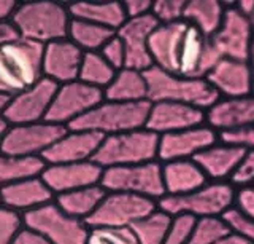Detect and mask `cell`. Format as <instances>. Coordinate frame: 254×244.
I'll use <instances>...</instances> for the list:
<instances>
[{"label": "cell", "mask_w": 254, "mask_h": 244, "mask_svg": "<svg viewBox=\"0 0 254 244\" xmlns=\"http://www.w3.org/2000/svg\"><path fill=\"white\" fill-rule=\"evenodd\" d=\"M43 45L16 37L0 46V93L13 98L43 78Z\"/></svg>", "instance_id": "obj_1"}, {"label": "cell", "mask_w": 254, "mask_h": 244, "mask_svg": "<svg viewBox=\"0 0 254 244\" xmlns=\"http://www.w3.org/2000/svg\"><path fill=\"white\" fill-rule=\"evenodd\" d=\"M70 21L68 5L59 2H27L18 5L11 24L21 38L45 46L67 38Z\"/></svg>", "instance_id": "obj_2"}, {"label": "cell", "mask_w": 254, "mask_h": 244, "mask_svg": "<svg viewBox=\"0 0 254 244\" xmlns=\"http://www.w3.org/2000/svg\"><path fill=\"white\" fill-rule=\"evenodd\" d=\"M148 83V101L153 102H180L202 110H208L219 96L206 82V78L183 77L159 67L145 72Z\"/></svg>", "instance_id": "obj_3"}, {"label": "cell", "mask_w": 254, "mask_h": 244, "mask_svg": "<svg viewBox=\"0 0 254 244\" xmlns=\"http://www.w3.org/2000/svg\"><path fill=\"white\" fill-rule=\"evenodd\" d=\"M151 102H119L103 99L91 112L70 124V129L92 131L100 136H113L146 126Z\"/></svg>", "instance_id": "obj_4"}, {"label": "cell", "mask_w": 254, "mask_h": 244, "mask_svg": "<svg viewBox=\"0 0 254 244\" xmlns=\"http://www.w3.org/2000/svg\"><path fill=\"white\" fill-rule=\"evenodd\" d=\"M159 155V136L146 128L105 136L94 156L100 168L129 166L156 161Z\"/></svg>", "instance_id": "obj_5"}, {"label": "cell", "mask_w": 254, "mask_h": 244, "mask_svg": "<svg viewBox=\"0 0 254 244\" xmlns=\"http://www.w3.org/2000/svg\"><path fill=\"white\" fill-rule=\"evenodd\" d=\"M235 187L230 182H206L203 187L181 196H169L157 203L167 214H188L197 220L222 219V216L234 206Z\"/></svg>", "instance_id": "obj_6"}, {"label": "cell", "mask_w": 254, "mask_h": 244, "mask_svg": "<svg viewBox=\"0 0 254 244\" xmlns=\"http://www.w3.org/2000/svg\"><path fill=\"white\" fill-rule=\"evenodd\" d=\"M100 185L107 192L132 193L159 203L165 196L162 163L156 160L129 166L107 168L102 172Z\"/></svg>", "instance_id": "obj_7"}, {"label": "cell", "mask_w": 254, "mask_h": 244, "mask_svg": "<svg viewBox=\"0 0 254 244\" xmlns=\"http://www.w3.org/2000/svg\"><path fill=\"white\" fill-rule=\"evenodd\" d=\"M24 227L35 230L51 244H86L89 225L65 214L56 201L22 216Z\"/></svg>", "instance_id": "obj_8"}, {"label": "cell", "mask_w": 254, "mask_h": 244, "mask_svg": "<svg viewBox=\"0 0 254 244\" xmlns=\"http://www.w3.org/2000/svg\"><path fill=\"white\" fill-rule=\"evenodd\" d=\"M157 209V201L145 198V196L123 193V192H107L97 211L87 219L89 227H115V228H130L140 219L151 214Z\"/></svg>", "instance_id": "obj_9"}, {"label": "cell", "mask_w": 254, "mask_h": 244, "mask_svg": "<svg viewBox=\"0 0 254 244\" xmlns=\"http://www.w3.org/2000/svg\"><path fill=\"white\" fill-rule=\"evenodd\" d=\"M105 99L103 91L79 80L59 85L51 102L46 122L68 128Z\"/></svg>", "instance_id": "obj_10"}, {"label": "cell", "mask_w": 254, "mask_h": 244, "mask_svg": "<svg viewBox=\"0 0 254 244\" xmlns=\"http://www.w3.org/2000/svg\"><path fill=\"white\" fill-rule=\"evenodd\" d=\"M65 131V126L46 120L30 124H13L2 140L0 152L26 158H42Z\"/></svg>", "instance_id": "obj_11"}, {"label": "cell", "mask_w": 254, "mask_h": 244, "mask_svg": "<svg viewBox=\"0 0 254 244\" xmlns=\"http://www.w3.org/2000/svg\"><path fill=\"white\" fill-rule=\"evenodd\" d=\"M208 40L219 59L248 61L254 43V32L250 19L243 16L232 3L227 5L221 27Z\"/></svg>", "instance_id": "obj_12"}, {"label": "cell", "mask_w": 254, "mask_h": 244, "mask_svg": "<svg viewBox=\"0 0 254 244\" xmlns=\"http://www.w3.org/2000/svg\"><path fill=\"white\" fill-rule=\"evenodd\" d=\"M58 86L59 85L43 77L37 85L10 98V102L3 112V118L10 126L45 122Z\"/></svg>", "instance_id": "obj_13"}, {"label": "cell", "mask_w": 254, "mask_h": 244, "mask_svg": "<svg viewBox=\"0 0 254 244\" xmlns=\"http://www.w3.org/2000/svg\"><path fill=\"white\" fill-rule=\"evenodd\" d=\"M218 142V132L208 124L189 128L185 131L159 136V155L161 163L175 160H194L208 147Z\"/></svg>", "instance_id": "obj_14"}, {"label": "cell", "mask_w": 254, "mask_h": 244, "mask_svg": "<svg viewBox=\"0 0 254 244\" xmlns=\"http://www.w3.org/2000/svg\"><path fill=\"white\" fill-rule=\"evenodd\" d=\"M103 168L94 160L83 163H64L46 164L42 172V179L50 187L54 196L79 190V188L99 185L102 180Z\"/></svg>", "instance_id": "obj_15"}, {"label": "cell", "mask_w": 254, "mask_h": 244, "mask_svg": "<svg viewBox=\"0 0 254 244\" xmlns=\"http://www.w3.org/2000/svg\"><path fill=\"white\" fill-rule=\"evenodd\" d=\"M202 124H205V110L202 109L180 102H153L145 128L164 136Z\"/></svg>", "instance_id": "obj_16"}, {"label": "cell", "mask_w": 254, "mask_h": 244, "mask_svg": "<svg viewBox=\"0 0 254 244\" xmlns=\"http://www.w3.org/2000/svg\"><path fill=\"white\" fill-rule=\"evenodd\" d=\"M157 21L153 14L143 18H130L116 30L126 48V67L146 72L153 67V59L149 54V37L157 27Z\"/></svg>", "instance_id": "obj_17"}, {"label": "cell", "mask_w": 254, "mask_h": 244, "mask_svg": "<svg viewBox=\"0 0 254 244\" xmlns=\"http://www.w3.org/2000/svg\"><path fill=\"white\" fill-rule=\"evenodd\" d=\"M84 53L70 40L62 38L43 46L42 69L43 77L56 85H65L78 80Z\"/></svg>", "instance_id": "obj_18"}, {"label": "cell", "mask_w": 254, "mask_h": 244, "mask_svg": "<svg viewBox=\"0 0 254 244\" xmlns=\"http://www.w3.org/2000/svg\"><path fill=\"white\" fill-rule=\"evenodd\" d=\"M102 139L103 136L97 132L67 128V131L43 153L42 158L46 164L91 161L99 150Z\"/></svg>", "instance_id": "obj_19"}, {"label": "cell", "mask_w": 254, "mask_h": 244, "mask_svg": "<svg viewBox=\"0 0 254 244\" xmlns=\"http://www.w3.org/2000/svg\"><path fill=\"white\" fill-rule=\"evenodd\" d=\"M205 123L216 132L254 126V94L243 98H219L205 112Z\"/></svg>", "instance_id": "obj_20"}, {"label": "cell", "mask_w": 254, "mask_h": 244, "mask_svg": "<svg viewBox=\"0 0 254 244\" xmlns=\"http://www.w3.org/2000/svg\"><path fill=\"white\" fill-rule=\"evenodd\" d=\"M54 193L45 184L42 176L29 177L0 188V204L24 216L54 201Z\"/></svg>", "instance_id": "obj_21"}, {"label": "cell", "mask_w": 254, "mask_h": 244, "mask_svg": "<svg viewBox=\"0 0 254 244\" xmlns=\"http://www.w3.org/2000/svg\"><path fill=\"white\" fill-rule=\"evenodd\" d=\"M205 78L219 98H243L253 94L248 61L221 59Z\"/></svg>", "instance_id": "obj_22"}, {"label": "cell", "mask_w": 254, "mask_h": 244, "mask_svg": "<svg viewBox=\"0 0 254 244\" xmlns=\"http://www.w3.org/2000/svg\"><path fill=\"white\" fill-rule=\"evenodd\" d=\"M186 21L175 24H159L149 37V54L153 67H159L167 72H178V59L183 35L186 30Z\"/></svg>", "instance_id": "obj_23"}, {"label": "cell", "mask_w": 254, "mask_h": 244, "mask_svg": "<svg viewBox=\"0 0 254 244\" xmlns=\"http://www.w3.org/2000/svg\"><path fill=\"white\" fill-rule=\"evenodd\" d=\"M245 153L246 152L218 140L216 144L198 153L194 160L210 182H230Z\"/></svg>", "instance_id": "obj_24"}, {"label": "cell", "mask_w": 254, "mask_h": 244, "mask_svg": "<svg viewBox=\"0 0 254 244\" xmlns=\"http://www.w3.org/2000/svg\"><path fill=\"white\" fill-rule=\"evenodd\" d=\"M162 180L165 195H188L210 182L195 160H175L162 163Z\"/></svg>", "instance_id": "obj_25"}, {"label": "cell", "mask_w": 254, "mask_h": 244, "mask_svg": "<svg viewBox=\"0 0 254 244\" xmlns=\"http://www.w3.org/2000/svg\"><path fill=\"white\" fill-rule=\"evenodd\" d=\"M70 16L116 32L127 21L123 2H76L68 5Z\"/></svg>", "instance_id": "obj_26"}, {"label": "cell", "mask_w": 254, "mask_h": 244, "mask_svg": "<svg viewBox=\"0 0 254 244\" xmlns=\"http://www.w3.org/2000/svg\"><path fill=\"white\" fill-rule=\"evenodd\" d=\"M103 96L108 101L119 102L148 101V83L145 72L129 67L118 70L113 82L103 90Z\"/></svg>", "instance_id": "obj_27"}, {"label": "cell", "mask_w": 254, "mask_h": 244, "mask_svg": "<svg viewBox=\"0 0 254 244\" xmlns=\"http://www.w3.org/2000/svg\"><path fill=\"white\" fill-rule=\"evenodd\" d=\"M226 10L227 3L216 2V0H192V2H186L185 21L194 26L206 38H210L221 27Z\"/></svg>", "instance_id": "obj_28"}, {"label": "cell", "mask_w": 254, "mask_h": 244, "mask_svg": "<svg viewBox=\"0 0 254 244\" xmlns=\"http://www.w3.org/2000/svg\"><path fill=\"white\" fill-rule=\"evenodd\" d=\"M105 195L107 190L99 184V185H92V187H86V188H79V190L58 195L54 201L65 214L87 222V219L97 211L99 204L102 203Z\"/></svg>", "instance_id": "obj_29"}, {"label": "cell", "mask_w": 254, "mask_h": 244, "mask_svg": "<svg viewBox=\"0 0 254 244\" xmlns=\"http://www.w3.org/2000/svg\"><path fill=\"white\" fill-rule=\"evenodd\" d=\"M46 163L43 158H26L0 152V188L19 180L42 176Z\"/></svg>", "instance_id": "obj_30"}, {"label": "cell", "mask_w": 254, "mask_h": 244, "mask_svg": "<svg viewBox=\"0 0 254 244\" xmlns=\"http://www.w3.org/2000/svg\"><path fill=\"white\" fill-rule=\"evenodd\" d=\"M115 34L116 32H113V30L92 24V22L71 18L67 38H70L83 53H94L100 51L102 46Z\"/></svg>", "instance_id": "obj_31"}, {"label": "cell", "mask_w": 254, "mask_h": 244, "mask_svg": "<svg viewBox=\"0 0 254 244\" xmlns=\"http://www.w3.org/2000/svg\"><path fill=\"white\" fill-rule=\"evenodd\" d=\"M172 224V216L157 206L151 214L135 222L130 230L138 244H164Z\"/></svg>", "instance_id": "obj_32"}, {"label": "cell", "mask_w": 254, "mask_h": 244, "mask_svg": "<svg viewBox=\"0 0 254 244\" xmlns=\"http://www.w3.org/2000/svg\"><path fill=\"white\" fill-rule=\"evenodd\" d=\"M116 72L118 70L111 67L99 51L84 53L81 67H79L78 80L103 91L113 82Z\"/></svg>", "instance_id": "obj_33"}, {"label": "cell", "mask_w": 254, "mask_h": 244, "mask_svg": "<svg viewBox=\"0 0 254 244\" xmlns=\"http://www.w3.org/2000/svg\"><path fill=\"white\" fill-rule=\"evenodd\" d=\"M229 233V228L222 219H202L197 222L195 230L186 244H218Z\"/></svg>", "instance_id": "obj_34"}, {"label": "cell", "mask_w": 254, "mask_h": 244, "mask_svg": "<svg viewBox=\"0 0 254 244\" xmlns=\"http://www.w3.org/2000/svg\"><path fill=\"white\" fill-rule=\"evenodd\" d=\"M86 244H138L130 228L89 227Z\"/></svg>", "instance_id": "obj_35"}, {"label": "cell", "mask_w": 254, "mask_h": 244, "mask_svg": "<svg viewBox=\"0 0 254 244\" xmlns=\"http://www.w3.org/2000/svg\"><path fill=\"white\" fill-rule=\"evenodd\" d=\"M186 2L183 0H156L153 2L151 14L157 24H175L185 21Z\"/></svg>", "instance_id": "obj_36"}, {"label": "cell", "mask_w": 254, "mask_h": 244, "mask_svg": "<svg viewBox=\"0 0 254 244\" xmlns=\"http://www.w3.org/2000/svg\"><path fill=\"white\" fill-rule=\"evenodd\" d=\"M198 220L188 214L172 216V224L164 244H186L192 236Z\"/></svg>", "instance_id": "obj_37"}, {"label": "cell", "mask_w": 254, "mask_h": 244, "mask_svg": "<svg viewBox=\"0 0 254 244\" xmlns=\"http://www.w3.org/2000/svg\"><path fill=\"white\" fill-rule=\"evenodd\" d=\"M222 220L226 222L230 233L254 244V219L246 217L240 214L237 209L230 208L226 214L222 216Z\"/></svg>", "instance_id": "obj_38"}, {"label": "cell", "mask_w": 254, "mask_h": 244, "mask_svg": "<svg viewBox=\"0 0 254 244\" xmlns=\"http://www.w3.org/2000/svg\"><path fill=\"white\" fill-rule=\"evenodd\" d=\"M218 140L243 152L254 150V126H243L229 131H221L218 132Z\"/></svg>", "instance_id": "obj_39"}, {"label": "cell", "mask_w": 254, "mask_h": 244, "mask_svg": "<svg viewBox=\"0 0 254 244\" xmlns=\"http://www.w3.org/2000/svg\"><path fill=\"white\" fill-rule=\"evenodd\" d=\"M22 227V216L0 204V244H13Z\"/></svg>", "instance_id": "obj_40"}, {"label": "cell", "mask_w": 254, "mask_h": 244, "mask_svg": "<svg viewBox=\"0 0 254 244\" xmlns=\"http://www.w3.org/2000/svg\"><path fill=\"white\" fill-rule=\"evenodd\" d=\"M99 53L105 58L108 64L111 67H115L116 70H121L126 67V48H124V43L121 42V38L116 34L102 46V50Z\"/></svg>", "instance_id": "obj_41"}, {"label": "cell", "mask_w": 254, "mask_h": 244, "mask_svg": "<svg viewBox=\"0 0 254 244\" xmlns=\"http://www.w3.org/2000/svg\"><path fill=\"white\" fill-rule=\"evenodd\" d=\"M232 208L237 209L240 214L254 219V184L235 187Z\"/></svg>", "instance_id": "obj_42"}, {"label": "cell", "mask_w": 254, "mask_h": 244, "mask_svg": "<svg viewBox=\"0 0 254 244\" xmlns=\"http://www.w3.org/2000/svg\"><path fill=\"white\" fill-rule=\"evenodd\" d=\"M230 184L234 187H242V185H251L254 184V150L246 152L240 166L235 171V174L230 180Z\"/></svg>", "instance_id": "obj_43"}, {"label": "cell", "mask_w": 254, "mask_h": 244, "mask_svg": "<svg viewBox=\"0 0 254 244\" xmlns=\"http://www.w3.org/2000/svg\"><path fill=\"white\" fill-rule=\"evenodd\" d=\"M123 5L127 19L148 16V14H151V10H153V2H149V0H127V2H123Z\"/></svg>", "instance_id": "obj_44"}, {"label": "cell", "mask_w": 254, "mask_h": 244, "mask_svg": "<svg viewBox=\"0 0 254 244\" xmlns=\"http://www.w3.org/2000/svg\"><path fill=\"white\" fill-rule=\"evenodd\" d=\"M13 244H51L45 236L37 233L35 230H32L29 227H22L19 233L16 235V238Z\"/></svg>", "instance_id": "obj_45"}, {"label": "cell", "mask_w": 254, "mask_h": 244, "mask_svg": "<svg viewBox=\"0 0 254 244\" xmlns=\"http://www.w3.org/2000/svg\"><path fill=\"white\" fill-rule=\"evenodd\" d=\"M18 5L19 3L11 2V0H0V24L2 22H11Z\"/></svg>", "instance_id": "obj_46"}, {"label": "cell", "mask_w": 254, "mask_h": 244, "mask_svg": "<svg viewBox=\"0 0 254 244\" xmlns=\"http://www.w3.org/2000/svg\"><path fill=\"white\" fill-rule=\"evenodd\" d=\"M16 37H19V35L14 30L11 22H2V24H0V46L6 42L13 40V38H16Z\"/></svg>", "instance_id": "obj_47"}, {"label": "cell", "mask_w": 254, "mask_h": 244, "mask_svg": "<svg viewBox=\"0 0 254 244\" xmlns=\"http://www.w3.org/2000/svg\"><path fill=\"white\" fill-rule=\"evenodd\" d=\"M234 6L248 19L254 13V0H243V2H237V3H234Z\"/></svg>", "instance_id": "obj_48"}, {"label": "cell", "mask_w": 254, "mask_h": 244, "mask_svg": "<svg viewBox=\"0 0 254 244\" xmlns=\"http://www.w3.org/2000/svg\"><path fill=\"white\" fill-rule=\"evenodd\" d=\"M218 244H253V243H248V241H245L242 238H238V236L232 235V233H229L224 240H221Z\"/></svg>", "instance_id": "obj_49"}, {"label": "cell", "mask_w": 254, "mask_h": 244, "mask_svg": "<svg viewBox=\"0 0 254 244\" xmlns=\"http://www.w3.org/2000/svg\"><path fill=\"white\" fill-rule=\"evenodd\" d=\"M8 128H10V124H8V122L3 118V115H0V145H2V140L6 134Z\"/></svg>", "instance_id": "obj_50"}, {"label": "cell", "mask_w": 254, "mask_h": 244, "mask_svg": "<svg viewBox=\"0 0 254 244\" xmlns=\"http://www.w3.org/2000/svg\"><path fill=\"white\" fill-rule=\"evenodd\" d=\"M248 64H250V70H251V85H253V94H254V43H253V48H251L250 58H248Z\"/></svg>", "instance_id": "obj_51"}, {"label": "cell", "mask_w": 254, "mask_h": 244, "mask_svg": "<svg viewBox=\"0 0 254 244\" xmlns=\"http://www.w3.org/2000/svg\"><path fill=\"white\" fill-rule=\"evenodd\" d=\"M8 102H10V98L0 93V115H3L5 109H6V106H8Z\"/></svg>", "instance_id": "obj_52"}, {"label": "cell", "mask_w": 254, "mask_h": 244, "mask_svg": "<svg viewBox=\"0 0 254 244\" xmlns=\"http://www.w3.org/2000/svg\"><path fill=\"white\" fill-rule=\"evenodd\" d=\"M250 22H251V29H253V32H254V13L250 16Z\"/></svg>", "instance_id": "obj_53"}]
</instances>
